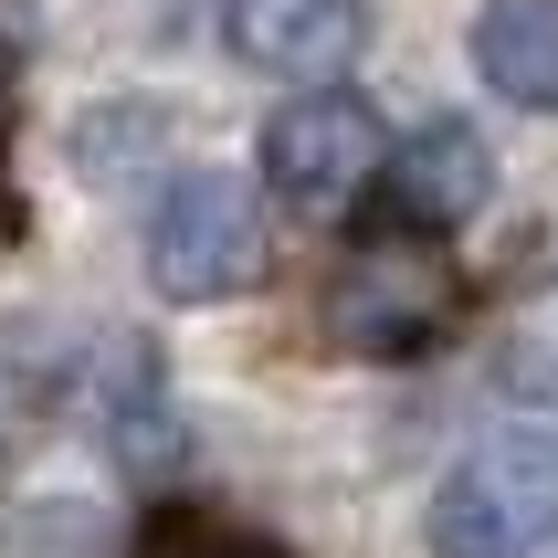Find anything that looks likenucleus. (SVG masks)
<instances>
[{"instance_id":"obj_1","label":"nucleus","mask_w":558,"mask_h":558,"mask_svg":"<svg viewBox=\"0 0 558 558\" xmlns=\"http://www.w3.org/2000/svg\"><path fill=\"white\" fill-rule=\"evenodd\" d=\"M433 558H537L558 548V433H485L433 485Z\"/></svg>"},{"instance_id":"obj_8","label":"nucleus","mask_w":558,"mask_h":558,"mask_svg":"<svg viewBox=\"0 0 558 558\" xmlns=\"http://www.w3.org/2000/svg\"><path fill=\"white\" fill-rule=\"evenodd\" d=\"M474 74L506 106L558 117V0H485L474 11Z\"/></svg>"},{"instance_id":"obj_4","label":"nucleus","mask_w":558,"mask_h":558,"mask_svg":"<svg viewBox=\"0 0 558 558\" xmlns=\"http://www.w3.org/2000/svg\"><path fill=\"white\" fill-rule=\"evenodd\" d=\"M379 158H390V137L348 85H306L264 126V190H284L295 211H348L359 190H379Z\"/></svg>"},{"instance_id":"obj_6","label":"nucleus","mask_w":558,"mask_h":558,"mask_svg":"<svg viewBox=\"0 0 558 558\" xmlns=\"http://www.w3.org/2000/svg\"><path fill=\"white\" fill-rule=\"evenodd\" d=\"M74 411L95 422V442L117 453L126 474H180V453H190V433H180V401H169V379H158V359L137 338H106L85 359V390H74Z\"/></svg>"},{"instance_id":"obj_3","label":"nucleus","mask_w":558,"mask_h":558,"mask_svg":"<svg viewBox=\"0 0 558 558\" xmlns=\"http://www.w3.org/2000/svg\"><path fill=\"white\" fill-rule=\"evenodd\" d=\"M148 275L169 306H221L264 275V211L232 169H180L148 211Z\"/></svg>"},{"instance_id":"obj_13","label":"nucleus","mask_w":558,"mask_h":558,"mask_svg":"<svg viewBox=\"0 0 558 558\" xmlns=\"http://www.w3.org/2000/svg\"><path fill=\"white\" fill-rule=\"evenodd\" d=\"M11 232H22V201H11V190H0V243H11Z\"/></svg>"},{"instance_id":"obj_7","label":"nucleus","mask_w":558,"mask_h":558,"mask_svg":"<svg viewBox=\"0 0 558 558\" xmlns=\"http://www.w3.org/2000/svg\"><path fill=\"white\" fill-rule=\"evenodd\" d=\"M221 32L253 74L284 85H338L369 53V0H221Z\"/></svg>"},{"instance_id":"obj_10","label":"nucleus","mask_w":558,"mask_h":558,"mask_svg":"<svg viewBox=\"0 0 558 558\" xmlns=\"http://www.w3.org/2000/svg\"><path fill=\"white\" fill-rule=\"evenodd\" d=\"M11 558H117V517L95 496H22L11 527H0Z\"/></svg>"},{"instance_id":"obj_11","label":"nucleus","mask_w":558,"mask_h":558,"mask_svg":"<svg viewBox=\"0 0 558 558\" xmlns=\"http://www.w3.org/2000/svg\"><path fill=\"white\" fill-rule=\"evenodd\" d=\"M126 558H295L284 537L243 527V517H211V506H158Z\"/></svg>"},{"instance_id":"obj_12","label":"nucleus","mask_w":558,"mask_h":558,"mask_svg":"<svg viewBox=\"0 0 558 558\" xmlns=\"http://www.w3.org/2000/svg\"><path fill=\"white\" fill-rule=\"evenodd\" d=\"M11 106H22V43L0 32V137H11Z\"/></svg>"},{"instance_id":"obj_9","label":"nucleus","mask_w":558,"mask_h":558,"mask_svg":"<svg viewBox=\"0 0 558 558\" xmlns=\"http://www.w3.org/2000/svg\"><path fill=\"white\" fill-rule=\"evenodd\" d=\"M485 369H496L506 401L558 411V275H537L527 295L496 316V348H485Z\"/></svg>"},{"instance_id":"obj_5","label":"nucleus","mask_w":558,"mask_h":558,"mask_svg":"<svg viewBox=\"0 0 558 558\" xmlns=\"http://www.w3.org/2000/svg\"><path fill=\"white\" fill-rule=\"evenodd\" d=\"M485 190H496V148H485L464 117H433V126H411L401 148L379 158L369 221L390 243H442V232H464V221L485 211Z\"/></svg>"},{"instance_id":"obj_2","label":"nucleus","mask_w":558,"mask_h":558,"mask_svg":"<svg viewBox=\"0 0 558 558\" xmlns=\"http://www.w3.org/2000/svg\"><path fill=\"white\" fill-rule=\"evenodd\" d=\"M453 306H464V275L433 243H390L379 232L369 253H348L338 275H327L316 327H327L338 359H411V348H433L453 327Z\"/></svg>"}]
</instances>
